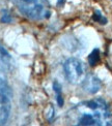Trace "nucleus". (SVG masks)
Here are the masks:
<instances>
[{"mask_svg": "<svg viewBox=\"0 0 112 126\" xmlns=\"http://www.w3.org/2000/svg\"><path fill=\"white\" fill-rule=\"evenodd\" d=\"M13 2L21 14L31 20L40 21L50 18L51 12L48 0H13Z\"/></svg>", "mask_w": 112, "mask_h": 126, "instance_id": "nucleus-1", "label": "nucleus"}, {"mask_svg": "<svg viewBox=\"0 0 112 126\" xmlns=\"http://www.w3.org/2000/svg\"><path fill=\"white\" fill-rule=\"evenodd\" d=\"M63 71L67 80L71 84H78L84 79V63L78 58H68L63 64Z\"/></svg>", "mask_w": 112, "mask_h": 126, "instance_id": "nucleus-2", "label": "nucleus"}, {"mask_svg": "<svg viewBox=\"0 0 112 126\" xmlns=\"http://www.w3.org/2000/svg\"><path fill=\"white\" fill-rule=\"evenodd\" d=\"M81 86L83 90L88 94H95L100 91L101 87H102V82L98 77L89 73L86 77H84L81 82Z\"/></svg>", "mask_w": 112, "mask_h": 126, "instance_id": "nucleus-3", "label": "nucleus"}, {"mask_svg": "<svg viewBox=\"0 0 112 126\" xmlns=\"http://www.w3.org/2000/svg\"><path fill=\"white\" fill-rule=\"evenodd\" d=\"M10 99L7 97L0 96V125L6 124L10 115Z\"/></svg>", "mask_w": 112, "mask_h": 126, "instance_id": "nucleus-4", "label": "nucleus"}, {"mask_svg": "<svg viewBox=\"0 0 112 126\" xmlns=\"http://www.w3.org/2000/svg\"><path fill=\"white\" fill-rule=\"evenodd\" d=\"M0 64L5 70H10L14 66V60L7 50L0 44Z\"/></svg>", "mask_w": 112, "mask_h": 126, "instance_id": "nucleus-5", "label": "nucleus"}, {"mask_svg": "<svg viewBox=\"0 0 112 126\" xmlns=\"http://www.w3.org/2000/svg\"><path fill=\"white\" fill-rule=\"evenodd\" d=\"M0 96L7 97L9 99H12L13 97V89L2 71H0Z\"/></svg>", "mask_w": 112, "mask_h": 126, "instance_id": "nucleus-6", "label": "nucleus"}, {"mask_svg": "<svg viewBox=\"0 0 112 126\" xmlns=\"http://www.w3.org/2000/svg\"><path fill=\"white\" fill-rule=\"evenodd\" d=\"M86 107L93 110H103V111H106L107 110V103L105 102V100L103 99H94V100H90V101H87L86 102Z\"/></svg>", "mask_w": 112, "mask_h": 126, "instance_id": "nucleus-7", "label": "nucleus"}, {"mask_svg": "<svg viewBox=\"0 0 112 126\" xmlns=\"http://www.w3.org/2000/svg\"><path fill=\"white\" fill-rule=\"evenodd\" d=\"M79 125H99L97 119L93 115L90 114H84L79 120Z\"/></svg>", "mask_w": 112, "mask_h": 126, "instance_id": "nucleus-8", "label": "nucleus"}, {"mask_svg": "<svg viewBox=\"0 0 112 126\" xmlns=\"http://www.w3.org/2000/svg\"><path fill=\"white\" fill-rule=\"evenodd\" d=\"M100 59H101V57H100V50L95 48V49L92 50V52L88 56V63H89V65L95 66L100 62Z\"/></svg>", "mask_w": 112, "mask_h": 126, "instance_id": "nucleus-9", "label": "nucleus"}, {"mask_svg": "<svg viewBox=\"0 0 112 126\" xmlns=\"http://www.w3.org/2000/svg\"><path fill=\"white\" fill-rule=\"evenodd\" d=\"M92 20L94 21V22H98V23L102 24V25L107 24V19L102 15V13H101L100 10H95L94 12V14L92 16Z\"/></svg>", "mask_w": 112, "mask_h": 126, "instance_id": "nucleus-10", "label": "nucleus"}, {"mask_svg": "<svg viewBox=\"0 0 112 126\" xmlns=\"http://www.w3.org/2000/svg\"><path fill=\"white\" fill-rule=\"evenodd\" d=\"M0 21H1V23H5V24L6 23H12L13 22V18H12V16L9 15V13L7 12V10H3Z\"/></svg>", "mask_w": 112, "mask_h": 126, "instance_id": "nucleus-11", "label": "nucleus"}, {"mask_svg": "<svg viewBox=\"0 0 112 126\" xmlns=\"http://www.w3.org/2000/svg\"><path fill=\"white\" fill-rule=\"evenodd\" d=\"M54 114H55L54 108H53L52 104H49L47 108V111H46V119L48 121H51V120L54 118Z\"/></svg>", "mask_w": 112, "mask_h": 126, "instance_id": "nucleus-12", "label": "nucleus"}, {"mask_svg": "<svg viewBox=\"0 0 112 126\" xmlns=\"http://www.w3.org/2000/svg\"><path fill=\"white\" fill-rule=\"evenodd\" d=\"M53 89H54V92L56 93V95H59L62 94V90H61V85L58 82H54L53 83Z\"/></svg>", "mask_w": 112, "mask_h": 126, "instance_id": "nucleus-13", "label": "nucleus"}, {"mask_svg": "<svg viewBox=\"0 0 112 126\" xmlns=\"http://www.w3.org/2000/svg\"><path fill=\"white\" fill-rule=\"evenodd\" d=\"M56 101L57 104L59 107H62L63 103H65V100H63V97H62V94H59V95H56Z\"/></svg>", "mask_w": 112, "mask_h": 126, "instance_id": "nucleus-14", "label": "nucleus"}, {"mask_svg": "<svg viewBox=\"0 0 112 126\" xmlns=\"http://www.w3.org/2000/svg\"><path fill=\"white\" fill-rule=\"evenodd\" d=\"M65 3H66V0H58L57 1L58 6H62V5H65Z\"/></svg>", "mask_w": 112, "mask_h": 126, "instance_id": "nucleus-15", "label": "nucleus"}]
</instances>
